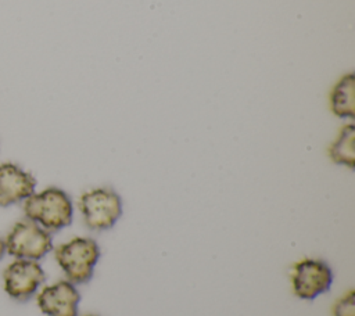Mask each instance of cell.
<instances>
[{"label":"cell","instance_id":"cell-1","mask_svg":"<svg viewBox=\"0 0 355 316\" xmlns=\"http://www.w3.org/2000/svg\"><path fill=\"white\" fill-rule=\"evenodd\" d=\"M25 218L47 231H58L72 223L73 204L71 197L58 187H47L33 193L24 201Z\"/></svg>","mask_w":355,"mask_h":316},{"label":"cell","instance_id":"cell-2","mask_svg":"<svg viewBox=\"0 0 355 316\" xmlns=\"http://www.w3.org/2000/svg\"><path fill=\"white\" fill-rule=\"evenodd\" d=\"M54 258L67 276V280L76 284L87 283L100 259V247L89 237H73L54 249Z\"/></svg>","mask_w":355,"mask_h":316},{"label":"cell","instance_id":"cell-3","mask_svg":"<svg viewBox=\"0 0 355 316\" xmlns=\"http://www.w3.org/2000/svg\"><path fill=\"white\" fill-rule=\"evenodd\" d=\"M78 207L85 225L96 231L111 229L123 212L122 198L108 187H96L85 191L79 197Z\"/></svg>","mask_w":355,"mask_h":316},{"label":"cell","instance_id":"cell-4","mask_svg":"<svg viewBox=\"0 0 355 316\" xmlns=\"http://www.w3.org/2000/svg\"><path fill=\"white\" fill-rule=\"evenodd\" d=\"M4 244L6 252L15 259L40 261L53 249L51 233L28 218L11 227Z\"/></svg>","mask_w":355,"mask_h":316},{"label":"cell","instance_id":"cell-5","mask_svg":"<svg viewBox=\"0 0 355 316\" xmlns=\"http://www.w3.org/2000/svg\"><path fill=\"white\" fill-rule=\"evenodd\" d=\"M333 270L322 259L305 258L291 269V287L295 297L315 299L327 292L333 284Z\"/></svg>","mask_w":355,"mask_h":316},{"label":"cell","instance_id":"cell-6","mask_svg":"<svg viewBox=\"0 0 355 316\" xmlns=\"http://www.w3.org/2000/svg\"><path fill=\"white\" fill-rule=\"evenodd\" d=\"M46 280V273L39 261L15 259L3 272L6 294L19 302L32 298Z\"/></svg>","mask_w":355,"mask_h":316},{"label":"cell","instance_id":"cell-7","mask_svg":"<svg viewBox=\"0 0 355 316\" xmlns=\"http://www.w3.org/2000/svg\"><path fill=\"white\" fill-rule=\"evenodd\" d=\"M36 302L46 316H78L80 294L69 280H60L43 287Z\"/></svg>","mask_w":355,"mask_h":316},{"label":"cell","instance_id":"cell-8","mask_svg":"<svg viewBox=\"0 0 355 316\" xmlns=\"http://www.w3.org/2000/svg\"><path fill=\"white\" fill-rule=\"evenodd\" d=\"M36 179L12 162L0 164V207L25 201L35 193Z\"/></svg>","mask_w":355,"mask_h":316},{"label":"cell","instance_id":"cell-9","mask_svg":"<svg viewBox=\"0 0 355 316\" xmlns=\"http://www.w3.org/2000/svg\"><path fill=\"white\" fill-rule=\"evenodd\" d=\"M331 112L343 119H352L355 115V75H343L330 93Z\"/></svg>","mask_w":355,"mask_h":316},{"label":"cell","instance_id":"cell-10","mask_svg":"<svg viewBox=\"0 0 355 316\" xmlns=\"http://www.w3.org/2000/svg\"><path fill=\"white\" fill-rule=\"evenodd\" d=\"M355 126L354 123H347L341 128L338 136L329 147L330 159L343 166L354 169L355 165Z\"/></svg>","mask_w":355,"mask_h":316},{"label":"cell","instance_id":"cell-11","mask_svg":"<svg viewBox=\"0 0 355 316\" xmlns=\"http://www.w3.org/2000/svg\"><path fill=\"white\" fill-rule=\"evenodd\" d=\"M333 316H355V292L348 291L333 306Z\"/></svg>","mask_w":355,"mask_h":316},{"label":"cell","instance_id":"cell-12","mask_svg":"<svg viewBox=\"0 0 355 316\" xmlns=\"http://www.w3.org/2000/svg\"><path fill=\"white\" fill-rule=\"evenodd\" d=\"M7 252H6V244H4V240L3 238H0V261L3 259V256L6 255Z\"/></svg>","mask_w":355,"mask_h":316},{"label":"cell","instance_id":"cell-13","mask_svg":"<svg viewBox=\"0 0 355 316\" xmlns=\"http://www.w3.org/2000/svg\"><path fill=\"white\" fill-rule=\"evenodd\" d=\"M86 316H96V315H86Z\"/></svg>","mask_w":355,"mask_h":316}]
</instances>
